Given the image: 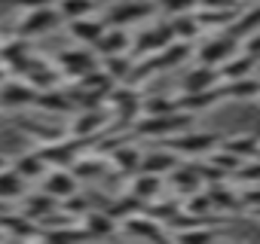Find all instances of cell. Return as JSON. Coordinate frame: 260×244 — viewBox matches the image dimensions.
<instances>
[{"label": "cell", "instance_id": "cell-1", "mask_svg": "<svg viewBox=\"0 0 260 244\" xmlns=\"http://www.w3.org/2000/svg\"><path fill=\"white\" fill-rule=\"evenodd\" d=\"M190 126H193V113L169 110V113H156V116H138L128 132L135 138H144V141H166L178 132H187Z\"/></svg>", "mask_w": 260, "mask_h": 244}, {"label": "cell", "instance_id": "cell-2", "mask_svg": "<svg viewBox=\"0 0 260 244\" xmlns=\"http://www.w3.org/2000/svg\"><path fill=\"white\" fill-rule=\"evenodd\" d=\"M110 110H104V107H86V110H74L71 113V126L64 129L71 138H77V141H83V144H89V141H95V138H101L107 129H110Z\"/></svg>", "mask_w": 260, "mask_h": 244}, {"label": "cell", "instance_id": "cell-3", "mask_svg": "<svg viewBox=\"0 0 260 244\" xmlns=\"http://www.w3.org/2000/svg\"><path fill=\"white\" fill-rule=\"evenodd\" d=\"M220 138L223 135H217V132H178V135H172V138H166V141H159L162 147H169L172 153H178V156H184V159H199V156H208L217 144H220Z\"/></svg>", "mask_w": 260, "mask_h": 244}, {"label": "cell", "instance_id": "cell-4", "mask_svg": "<svg viewBox=\"0 0 260 244\" xmlns=\"http://www.w3.org/2000/svg\"><path fill=\"white\" fill-rule=\"evenodd\" d=\"M58 25H64V22H61L55 4H52V7H37V10H25V13H22V19L16 22V34L34 40V37H43V34L55 31Z\"/></svg>", "mask_w": 260, "mask_h": 244}, {"label": "cell", "instance_id": "cell-5", "mask_svg": "<svg viewBox=\"0 0 260 244\" xmlns=\"http://www.w3.org/2000/svg\"><path fill=\"white\" fill-rule=\"evenodd\" d=\"M153 13H156V4H150V0H122V4L110 7V10H107L101 19H104V25L132 28V25H141V22H147Z\"/></svg>", "mask_w": 260, "mask_h": 244}, {"label": "cell", "instance_id": "cell-6", "mask_svg": "<svg viewBox=\"0 0 260 244\" xmlns=\"http://www.w3.org/2000/svg\"><path fill=\"white\" fill-rule=\"evenodd\" d=\"M55 67H58L61 76L77 79V76H83V73L98 67V55H95L92 46H71V49H61L55 55Z\"/></svg>", "mask_w": 260, "mask_h": 244}, {"label": "cell", "instance_id": "cell-7", "mask_svg": "<svg viewBox=\"0 0 260 244\" xmlns=\"http://www.w3.org/2000/svg\"><path fill=\"white\" fill-rule=\"evenodd\" d=\"M236 49H239V40H236L230 31H217V34H211L208 40H202V46H199V49H193V55H196V61H199V64L220 67V64H223Z\"/></svg>", "mask_w": 260, "mask_h": 244}, {"label": "cell", "instance_id": "cell-8", "mask_svg": "<svg viewBox=\"0 0 260 244\" xmlns=\"http://www.w3.org/2000/svg\"><path fill=\"white\" fill-rule=\"evenodd\" d=\"M80 147H83V141H77V138H71L64 132L61 138H52V141L37 144V153L43 156V162L49 168H71V162L80 156Z\"/></svg>", "mask_w": 260, "mask_h": 244}, {"label": "cell", "instance_id": "cell-9", "mask_svg": "<svg viewBox=\"0 0 260 244\" xmlns=\"http://www.w3.org/2000/svg\"><path fill=\"white\" fill-rule=\"evenodd\" d=\"M119 232L128 235V238H141V241H172L169 226L159 223V220H153V217H147L144 211L135 214V217H128V220H122Z\"/></svg>", "mask_w": 260, "mask_h": 244}, {"label": "cell", "instance_id": "cell-10", "mask_svg": "<svg viewBox=\"0 0 260 244\" xmlns=\"http://www.w3.org/2000/svg\"><path fill=\"white\" fill-rule=\"evenodd\" d=\"M16 73H22V79L28 83V86H34L37 92L40 89H49V86H58V79H61V73H58V67L55 64H49L46 58H37L34 52L16 67Z\"/></svg>", "mask_w": 260, "mask_h": 244}, {"label": "cell", "instance_id": "cell-11", "mask_svg": "<svg viewBox=\"0 0 260 244\" xmlns=\"http://www.w3.org/2000/svg\"><path fill=\"white\" fill-rule=\"evenodd\" d=\"M172 40H175L172 22H156V25L144 28L138 37H132V55H150V52H159V49H166Z\"/></svg>", "mask_w": 260, "mask_h": 244}, {"label": "cell", "instance_id": "cell-12", "mask_svg": "<svg viewBox=\"0 0 260 244\" xmlns=\"http://www.w3.org/2000/svg\"><path fill=\"white\" fill-rule=\"evenodd\" d=\"M95 55L104 58V55H132V34H128V28H116V25H107L101 31V37L92 43Z\"/></svg>", "mask_w": 260, "mask_h": 244}, {"label": "cell", "instance_id": "cell-13", "mask_svg": "<svg viewBox=\"0 0 260 244\" xmlns=\"http://www.w3.org/2000/svg\"><path fill=\"white\" fill-rule=\"evenodd\" d=\"M37 89L28 86L25 79H4L0 83V110H25L34 104Z\"/></svg>", "mask_w": 260, "mask_h": 244}, {"label": "cell", "instance_id": "cell-14", "mask_svg": "<svg viewBox=\"0 0 260 244\" xmlns=\"http://www.w3.org/2000/svg\"><path fill=\"white\" fill-rule=\"evenodd\" d=\"M34 110H43V113H55V116H71L74 113V98L68 89H58V86H49V89H40L34 95Z\"/></svg>", "mask_w": 260, "mask_h": 244}, {"label": "cell", "instance_id": "cell-15", "mask_svg": "<svg viewBox=\"0 0 260 244\" xmlns=\"http://www.w3.org/2000/svg\"><path fill=\"white\" fill-rule=\"evenodd\" d=\"M166 183L172 186V192L178 198L190 195V192H199L202 189V177L196 171V162H178L169 174H166Z\"/></svg>", "mask_w": 260, "mask_h": 244}, {"label": "cell", "instance_id": "cell-16", "mask_svg": "<svg viewBox=\"0 0 260 244\" xmlns=\"http://www.w3.org/2000/svg\"><path fill=\"white\" fill-rule=\"evenodd\" d=\"M0 232H4V238H16V241H28V238H37L43 241V232L34 220H28L25 214H10L4 211L0 214Z\"/></svg>", "mask_w": 260, "mask_h": 244}, {"label": "cell", "instance_id": "cell-17", "mask_svg": "<svg viewBox=\"0 0 260 244\" xmlns=\"http://www.w3.org/2000/svg\"><path fill=\"white\" fill-rule=\"evenodd\" d=\"M205 189V195H208V201H211V208L217 211V214H236V211H242V195H239V189H233L226 180H217V183H208V186H202Z\"/></svg>", "mask_w": 260, "mask_h": 244}, {"label": "cell", "instance_id": "cell-18", "mask_svg": "<svg viewBox=\"0 0 260 244\" xmlns=\"http://www.w3.org/2000/svg\"><path fill=\"white\" fill-rule=\"evenodd\" d=\"M220 101H223V92H220V86H214V89H202V92H181V95L175 98V107L196 116V113H202V110H211V107L220 104Z\"/></svg>", "mask_w": 260, "mask_h": 244}, {"label": "cell", "instance_id": "cell-19", "mask_svg": "<svg viewBox=\"0 0 260 244\" xmlns=\"http://www.w3.org/2000/svg\"><path fill=\"white\" fill-rule=\"evenodd\" d=\"M166 189V177L162 174H150V171H135L132 177H128V195L141 198L144 205L156 195H162Z\"/></svg>", "mask_w": 260, "mask_h": 244}, {"label": "cell", "instance_id": "cell-20", "mask_svg": "<svg viewBox=\"0 0 260 244\" xmlns=\"http://www.w3.org/2000/svg\"><path fill=\"white\" fill-rule=\"evenodd\" d=\"M223 101H260V79L254 73L239 79H220Z\"/></svg>", "mask_w": 260, "mask_h": 244}, {"label": "cell", "instance_id": "cell-21", "mask_svg": "<svg viewBox=\"0 0 260 244\" xmlns=\"http://www.w3.org/2000/svg\"><path fill=\"white\" fill-rule=\"evenodd\" d=\"M104 28H107V25H104V19H101L98 13L83 16V19H71V22H68V34H71L80 46H92V43L101 37Z\"/></svg>", "mask_w": 260, "mask_h": 244}, {"label": "cell", "instance_id": "cell-22", "mask_svg": "<svg viewBox=\"0 0 260 244\" xmlns=\"http://www.w3.org/2000/svg\"><path fill=\"white\" fill-rule=\"evenodd\" d=\"M220 150H226V153H233L236 159H257L260 156V138L257 135H251V132H239V135H226V138H220V144H217Z\"/></svg>", "mask_w": 260, "mask_h": 244}, {"label": "cell", "instance_id": "cell-23", "mask_svg": "<svg viewBox=\"0 0 260 244\" xmlns=\"http://www.w3.org/2000/svg\"><path fill=\"white\" fill-rule=\"evenodd\" d=\"M80 223H83V229L89 232V238H113V235L119 232V223H116L104 208H92L89 214L80 217Z\"/></svg>", "mask_w": 260, "mask_h": 244}, {"label": "cell", "instance_id": "cell-24", "mask_svg": "<svg viewBox=\"0 0 260 244\" xmlns=\"http://www.w3.org/2000/svg\"><path fill=\"white\" fill-rule=\"evenodd\" d=\"M77 186H80V180L68 171V168H49L46 174H43V192H49V195H55L58 201L61 198H68V195H74L77 192Z\"/></svg>", "mask_w": 260, "mask_h": 244}, {"label": "cell", "instance_id": "cell-25", "mask_svg": "<svg viewBox=\"0 0 260 244\" xmlns=\"http://www.w3.org/2000/svg\"><path fill=\"white\" fill-rule=\"evenodd\" d=\"M58 208V198L49 195V192H25L22 195V214L34 223H40L46 214H52Z\"/></svg>", "mask_w": 260, "mask_h": 244}, {"label": "cell", "instance_id": "cell-26", "mask_svg": "<svg viewBox=\"0 0 260 244\" xmlns=\"http://www.w3.org/2000/svg\"><path fill=\"white\" fill-rule=\"evenodd\" d=\"M178 162H181L178 153H172L169 147H156V150H150V153L141 156V168L138 171H150V174H162L166 177Z\"/></svg>", "mask_w": 260, "mask_h": 244}, {"label": "cell", "instance_id": "cell-27", "mask_svg": "<svg viewBox=\"0 0 260 244\" xmlns=\"http://www.w3.org/2000/svg\"><path fill=\"white\" fill-rule=\"evenodd\" d=\"M254 67H257V58L254 55H248L245 49H236L220 67H217V73H220V79H239V76H248V73H254Z\"/></svg>", "mask_w": 260, "mask_h": 244}, {"label": "cell", "instance_id": "cell-28", "mask_svg": "<svg viewBox=\"0 0 260 244\" xmlns=\"http://www.w3.org/2000/svg\"><path fill=\"white\" fill-rule=\"evenodd\" d=\"M10 168H13L16 174H22L28 183H34V180H43V174L49 171V165L43 162V156H40L37 150H31V153H22L19 159H13V162H10Z\"/></svg>", "mask_w": 260, "mask_h": 244}, {"label": "cell", "instance_id": "cell-29", "mask_svg": "<svg viewBox=\"0 0 260 244\" xmlns=\"http://www.w3.org/2000/svg\"><path fill=\"white\" fill-rule=\"evenodd\" d=\"M107 168H110V162L107 159H101V156H77L74 162H71V174L83 183V180H98V177H104L107 174Z\"/></svg>", "mask_w": 260, "mask_h": 244}, {"label": "cell", "instance_id": "cell-30", "mask_svg": "<svg viewBox=\"0 0 260 244\" xmlns=\"http://www.w3.org/2000/svg\"><path fill=\"white\" fill-rule=\"evenodd\" d=\"M31 55V40L28 37H13V40H7V43H0V64H4L7 70H16L25 58Z\"/></svg>", "mask_w": 260, "mask_h": 244}, {"label": "cell", "instance_id": "cell-31", "mask_svg": "<svg viewBox=\"0 0 260 244\" xmlns=\"http://www.w3.org/2000/svg\"><path fill=\"white\" fill-rule=\"evenodd\" d=\"M214 86H220L217 67H208V64H199V61H196V67L184 76V92H202V89H214Z\"/></svg>", "mask_w": 260, "mask_h": 244}, {"label": "cell", "instance_id": "cell-32", "mask_svg": "<svg viewBox=\"0 0 260 244\" xmlns=\"http://www.w3.org/2000/svg\"><path fill=\"white\" fill-rule=\"evenodd\" d=\"M28 192V180L22 174H16L10 165L0 171V201H22V195Z\"/></svg>", "mask_w": 260, "mask_h": 244}, {"label": "cell", "instance_id": "cell-33", "mask_svg": "<svg viewBox=\"0 0 260 244\" xmlns=\"http://www.w3.org/2000/svg\"><path fill=\"white\" fill-rule=\"evenodd\" d=\"M257 28H260V0H257L254 7H242V10H239V16H236V22H233V25H226L223 31H230V34L242 43V37H245V34H251V31H257Z\"/></svg>", "mask_w": 260, "mask_h": 244}, {"label": "cell", "instance_id": "cell-34", "mask_svg": "<svg viewBox=\"0 0 260 244\" xmlns=\"http://www.w3.org/2000/svg\"><path fill=\"white\" fill-rule=\"evenodd\" d=\"M104 211H107L116 223H122V220H128V217L141 214V211H144V201L135 198V195H113V198L104 205Z\"/></svg>", "mask_w": 260, "mask_h": 244}, {"label": "cell", "instance_id": "cell-35", "mask_svg": "<svg viewBox=\"0 0 260 244\" xmlns=\"http://www.w3.org/2000/svg\"><path fill=\"white\" fill-rule=\"evenodd\" d=\"M132 55H104V58H98V67L113 79V83H128V73H132Z\"/></svg>", "mask_w": 260, "mask_h": 244}, {"label": "cell", "instance_id": "cell-36", "mask_svg": "<svg viewBox=\"0 0 260 244\" xmlns=\"http://www.w3.org/2000/svg\"><path fill=\"white\" fill-rule=\"evenodd\" d=\"M55 10H58L61 22H71V19L98 13V0H55Z\"/></svg>", "mask_w": 260, "mask_h": 244}, {"label": "cell", "instance_id": "cell-37", "mask_svg": "<svg viewBox=\"0 0 260 244\" xmlns=\"http://www.w3.org/2000/svg\"><path fill=\"white\" fill-rule=\"evenodd\" d=\"M172 31H175V40H190V43L202 34V28H199V22H196V16H193V13L172 16Z\"/></svg>", "mask_w": 260, "mask_h": 244}, {"label": "cell", "instance_id": "cell-38", "mask_svg": "<svg viewBox=\"0 0 260 244\" xmlns=\"http://www.w3.org/2000/svg\"><path fill=\"white\" fill-rule=\"evenodd\" d=\"M169 110H178L172 95H150V98L141 95V116H156V113H169Z\"/></svg>", "mask_w": 260, "mask_h": 244}, {"label": "cell", "instance_id": "cell-39", "mask_svg": "<svg viewBox=\"0 0 260 244\" xmlns=\"http://www.w3.org/2000/svg\"><path fill=\"white\" fill-rule=\"evenodd\" d=\"M208 162H214V165H217L220 171H226L230 177H233V171L242 165V159H236L233 153H226V150H220V147H214V150L208 153Z\"/></svg>", "mask_w": 260, "mask_h": 244}, {"label": "cell", "instance_id": "cell-40", "mask_svg": "<svg viewBox=\"0 0 260 244\" xmlns=\"http://www.w3.org/2000/svg\"><path fill=\"white\" fill-rule=\"evenodd\" d=\"M199 0H156V10H162L166 16H184L193 13Z\"/></svg>", "mask_w": 260, "mask_h": 244}, {"label": "cell", "instance_id": "cell-41", "mask_svg": "<svg viewBox=\"0 0 260 244\" xmlns=\"http://www.w3.org/2000/svg\"><path fill=\"white\" fill-rule=\"evenodd\" d=\"M239 195H242V211H257L260 208V180L257 183H248Z\"/></svg>", "mask_w": 260, "mask_h": 244}, {"label": "cell", "instance_id": "cell-42", "mask_svg": "<svg viewBox=\"0 0 260 244\" xmlns=\"http://www.w3.org/2000/svg\"><path fill=\"white\" fill-rule=\"evenodd\" d=\"M245 0H199L196 10H242Z\"/></svg>", "mask_w": 260, "mask_h": 244}, {"label": "cell", "instance_id": "cell-43", "mask_svg": "<svg viewBox=\"0 0 260 244\" xmlns=\"http://www.w3.org/2000/svg\"><path fill=\"white\" fill-rule=\"evenodd\" d=\"M239 46H242L248 55H254V58L260 61V28H257V31H251V34H245Z\"/></svg>", "mask_w": 260, "mask_h": 244}, {"label": "cell", "instance_id": "cell-44", "mask_svg": "<svg viewBox=\"0 0 260 244\" xmlns=\"http://www.w3.org/2000/svg\"><path fill=\"white\" fill-rule=\"evenodd\" d=\"M10 4L19 10H37V7H52L55 0H10Z\"/></svg>", "mask_w": 260, "mask_h": 244}, {"label": "cell", "instance_id": "cell-45", "mask_svg": "<svg viewBox=\"0 0 260 244\" xmlns=\"http://www.w3.org/2000/svg\"><path fill=\"white\" fill-rule=\"evenodd\" d=\"M7 73H10V70H7L4 64H0V83H4V79H7Z\"/></svg>", "mask_w": 260, "mask_h": 244}, {"label": "cell", "instance_id": "cell-46", "mask_svg": "<svg viewBox=\"0 0 260 244\" xmlns=\"http://www.w3.org/2000/svg\"><path fill=\"white\" fill-rule=\"evenodd\" d=\"M7 165H10V159H7V156H0V171H4Z\"/></svg>", "mask_w": 260, "mask_h": 244}, {"label": "cell", "instance_id": "cell-47", "mask_svg": "<svg viewBox=\"0 0 260 244\" xmlns=\"http://www.w3.org/2000/svg\"><path fill=\"white\" fill-rule=\"evenodd\" d=\"M251 214H254V217H257V220H260V208H257V211H251Z\"/></svg>", "mask_w": 260, "mask_h": 244}, {"label": "cell", "instance_id": "cell-48", "mask_svg": "<svg viewBox=\"0 0 260 244\" xmlns=\"http://www.w3.org/2000/svg\"><path fill=\"white\" fill-rule=\"evenodd\" d=\"M0 238H4V232H0Z\"/></svg>", "mask_w": 260, "mask_h": 244}, {"label": "cell", "instance_id": "cell-49", "mask_svg": "<svg viewBox=\"0 0 260 244\" xmlns=\"http://www.w3.org/2000/svg\"><path fill=\"white\" fill-rule=\"evenodd\" d=\"M254 4H257V0H254Z\"/></svg>", "mask_w": 260, "mask_h": 244}]
</instances>
